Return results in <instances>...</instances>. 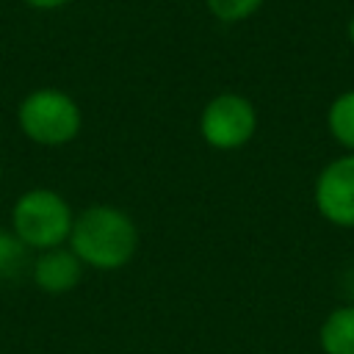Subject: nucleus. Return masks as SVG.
<instances>
[{
	"label": "nucleus",
	"instance_id": "nucleus-1",
	"mask_svg": "<svg viewBox=\"0 0 354 354\" xmlns=\"http://www.w3.org/2000/svg\"><path fill=\"white\" fill-rule=\"evenodd\" d=\"M66 246L77 260L97 271H116L138 252V227L116 205H88L75 213Z\"/></svg>",
	"mask_w": 354,
	"mask_h": 354
},
{
	"label": "nucleus",
	"instance_id": "nucleus-2",
	"mask_svg": "<svg viewBox=\"0 0 354 354\" xmlns=\"http://www.w3.org/2000/svg\"><path fill=\"white\" fill-rule=\"evenodd\" d=\"M72 221L75 210L55 188H28L11 207V232L30 252L66 246Z\"/></svg>",
	"mask_w": 354,
	"mask_h": 354
},
{
	"label": "nucleus",
	"instance_id": "nucleus-3",
	"mask_svg": "<svg viewBox=\"0 0 354 354\" xmlns=\"http://www.w3.org/2000/svg\"><path fill=\"white\" fill-rule=\"evenodd\" d=\"M17 124L39 147H66L80 136L83 113L72 94L61 88H33L19 100Z\"/></svg>",
	"mask_w": 354,
	"mask_h": 354
},
{
	"label": "nucleus",
	"instance_id": "nucleus-4",
	"mask_svg": "<svg viewBox=\"0 0 354 354\" xmlns=\"http://www.w3.org/2000/svg\"><path fill=\"white\" fill-rule=\"evenodd\" d=\"M257 130V111L249 97L238 91H221L210 97L199 113V136L207 147L232 152L252 141Z\"/></svg>",
	"mask_w": 354,
	"mask_h": 354
},
{
	"label": "nucleus",
	"instance_id": "nucleus-5",
	"mask_svg": "<svg viewBox=\"0 0 354 354\" xmlns=\"http://www.w3.org/2000/svg\"><path fill=\"white\" fill-rule=\"evenodd\" d=\"M313 199L329 224L354 227V152L335 158L321 169Z\"/></svg>",
	"mask_w": 354,
	"mask_h": 354
},
{
	"label": "nucleus",
	"instance_id": "nucleus-6",
	"mask_svg": "<svg viewBox=\"0 0 354 354\" xmlns=\"http://www.w3.org/2000/svg\"><path fill=\"white\" fill-rule=\"evenodd\" d=\"M83 263L69 246L44 249L30 263V277L39 290L44 293H66L83 279Z\"/></svg>",
	"mask_w": 354,
	"mask_h": 354
},
{
	"label": "nucleus",
	"instance_id": "nucleus-7",
	"mask_svg": "<svg viewBox=\"0 0 354 354\" xmlns=\"http://www.w3.org/2000/svg\"><path fill=\"white\" fill-rule=\"evenodd\" d=\"M324 354H354V304L332 310L318 332Z\"/></svg>",
	"mask_w": 354,
	"mask_h": 354
},
{
	"label": "nucleus",
	"instance_id": "nucleus-8",
	"mask_svg": "<svg viewBox=\"0 0 354 354\" xmlns=\"http://www.w3.org/2000/svg\"><path fill=\"white\" fill-rule=\"evenodd\" d=\"M326 127L340 147L354 152V88L343 91L332 100V105L326 111Z\"/></svg>",
	"mask_w": 354,
	"mask_h": 354
},
{
	"label": "nucleus",
	"instance_id": "nucleus-9",
	"mask_svg": "<svg viewBox=\"0 0 354 354\" xmlns=\"http://www.w3.org/2000/svg\"><path fill=\"white\" fill-rule=\"evenodd\" d=\"M28 252L30 249L11 230H0V279L17 277L28 263Z\"/></svg>",
	"mask_w": 354,
	"mask_h": 354
},
{
	"label": "nucleus",
	"instance_id": "nucleus-10",
	"mask_svg": "<svg viewBox=\"0 0 354 354\" xmlns=\"http://www.w3.org/2000/svg\"><path fill=\"white\" fill-rule=\"evenodd\" d=\"M266 0H205L207 11L221 22H243L260 11Z\"/></svg>",
	"mask_w": 354,
	"mask_h": 354
},
{
	"label": "nucleus",
	"instance_id": "nucleus-11",
	"mask_svg": "<svg viewBox=\"0 0 354 354\" xmlns=\"http://www.w3.org/2000/svg\"><path fill=\"white\" fill-rule=\"evenodd\" d=\"M22 3L28 8H36V11H55V8H64L72 0H22Z\"/></svg>",
	"mask_w": 354,
	"mask_h": 354
},
{
	"label": "nucleus",
	"instance_id": "nucleus-12",
	"mask_svg": "<svg viewBox=\"0 0 354 354\" xmlns=\"http://www.w3.org/2000/svg\"><path fill=\"white\" fill-rule=\"evenodd\" d=\"M348 39H351V44H354V14H351V19H348Z\"/></svg>",
	"mask_w": 354,
	"mask_h": 354
}]
</instances>
